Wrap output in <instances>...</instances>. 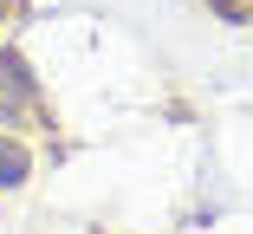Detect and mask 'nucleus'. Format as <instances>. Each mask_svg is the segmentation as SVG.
Listing matches in <instances>:
<instances>
[{"mask_svg":"<svg viewBox=\"0 0 253 234\" xmlns=\"http://www.w3.org/2000/svg\"><path fill=\"white\" fill-rule=\"evenodd\" d=\"M20 169H26V156H20V150H7V143H0V182H20Z\"/></svg>","mask_w":253,"mask_h":234,"instance_id":"nucleus-1","label":"nucleus"}]
</instances>
